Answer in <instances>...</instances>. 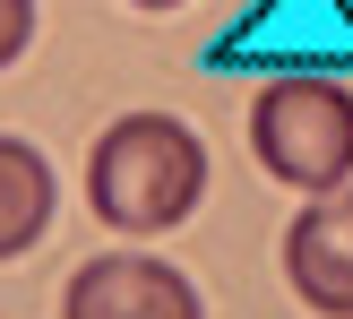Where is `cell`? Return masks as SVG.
Returning a JSON list of instances; mask_svg holds the SVG:
<instances>
[{"label":"cell","instance_id":"obj_3","mask_svg":"<svg viewBox=\"0 0 353 319\" xmlns=\"http://www.w3.org/2000/svg\"><path fill=\"white\" fill-rule=\"evenodd\" d=\"M61 319H199V293L164 259H86L61 293Z\"/></svg>","mask_w":353,"mask_h":319},{"label":"cell","instance_id":"obj_4","mask_svg":"<svg viewBox=\"0 0 353 319\" xmlns=\"http://www.w3.org/2000/svg\"><path fill=\"white\" fill-rule=\"evenodd\" d=\"M285 276H293V293H302L310 311L353 319V190L302 207V216L285 224Z\"/></svg>","mask_w":353,"mask_h":319},{"label":"cell","instance_id":"obj_6","mask_svg":"<svg viewBox=\"0 0 353 319\" xmlns=\"http://www.w3.org/2000/svg\"><path fill=\"white\" fill-rule=\"evenodd\" d=\"M34 44V0H0V69Z\"/></svg>","mask_w":353,"mask_h":319},{"label":"cell","instance_id":"obj_1","mask_svg":"<svg viewBox=\"0 0 353 319\" xmlns=\"http://www.w3.org/2000/svg\"><path fill=\"white\" fill-rule=\"evenodd\" d=\"M207 190V147L190 121L172 113H121L95 138V164H86V199L112 233H164L199 207Z\"/></svg>","mask_w":353,"mask_h":319},{"label":"cell","instance_id":"obj_2","mask_svg":"<svg viewBox=\"0 0 353 319\" xmlns=\"http://www.w3.org/2000/svg\"><path fill=\"white\" fill-rule=\"evenodd\" d=\"M250 147L276 182L336 190L353 173V95L336 78H268L250 104Z\"/></svg>","mask_w":353,"mask_h":319},{"label":"cell","instance_id":"obj_5","mask_svg":"<svg viewBox=\"0 0 353 319\" xmlns=\"http://www.w3.org/2000/svg\"><path fill=\"white\" fill-rule=\"evenodd\" d=\"M52 207H61V182H52V164L26 147V138H0V259L34 251L52 224Z\"/></svg>","mask_w":353,"mask_h":319},{"label":"cell","instance_id":"obj_7","mask_svg":"<svg viewBox=\"0 0 353 319\" xmlns=\"http://www.w3.org/2000/svg\"><path fill=\"white\" fill-rule=\"evenodd\" d=\"M130 9H181V0H130Z\"/></svg>","mask_w":353,"mask_h":319}]
</instances>
